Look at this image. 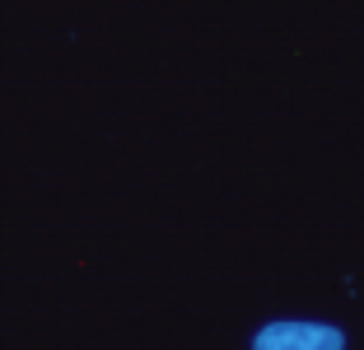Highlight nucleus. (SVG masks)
Here are the masks:
<instances>
[{
    "instance_id": "nucleus-1",
    "label": "nucleus",
    "mask_w": 364,
    "mask_h": 350,
    "mask_svg": "<svg viewBox=\"0 0 364 350\" xmlns=\"http://www.w3.org/2000/svg\"><path fill=\"white\" fill-rule=\"evenodd\" d=\"M252 350H346V336L327 322H267Z\"/></svg>"
}]
</instances>
